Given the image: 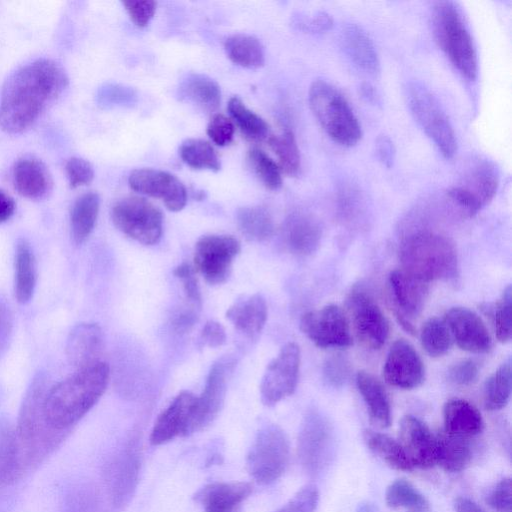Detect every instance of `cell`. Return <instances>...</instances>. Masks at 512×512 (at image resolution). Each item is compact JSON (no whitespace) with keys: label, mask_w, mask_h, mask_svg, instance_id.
Wrapping results in <instances>:
<instances>
[{"label":"cell","mask_w":512,"mask_h":512,"mask_svg":"<svg viewBox=\"0 0 512 512\" xmlns=\"http://www.w3.org/2000/svg\"><path fill=\"white\" fill-rule=\"evenodd\" d=\"M67 86V74L54 60L38 59L22 66L1 91L0 128L10 134L25 131Z\"/></svg>","instance_id":"cell-1"},{"label":"cell","mask_w":512,"mask_h":512,"mask_svg":"<svg viewBox=\"0 0 512 512\" xmlns=\"http://www.w3.org/2000/svg\"><path fill=\"white\" fill-rule=\"evenodd\" d=\"M109 375L107 363L99 361L47 390L43 411L49 425L60 432L70 430L101 398Z\"/></svg>","instance_id":"cell-2"},{"label":"cell","mask_w":512,"mask_h":512,"mask_svg":"<svg viewBox=\"0 0 512 512\" xmlns=\"http://www.w3.org/2000/svg\"><path fill=\"white\" fill-rule=\"evenodd\" d=\"M402 269L429 283L452 281L459 276L457 249L453 241L428 229L416 230L400 246Z\"/></svg>","instance_id":"cell-3"},{"label":"cell","mask_w":512,"mask_h":512,"mask_svg":"<svg viewBox=\"0 0 512 512\" xmlns=\"http://www.w3.org/2000/svg\"><path fill=\"white\" fill-rule=\"evenodd\" d=\"M431 19L439 47L463 77L474 80L478 73L477 53L459 6L453 1H438Z\"/></svg>","instance_id":"cell-4"},{"label":"cell","mask_w":512,"mask_h":512,"mask_svg":"<svg viewBox=\"0 0 512 512\" xmlns=\"http://www.w3.org/2000/svg\"><path fill=\"white\" fill-rule=\"evenodd\" d=\"M47 390L45 376L41 374L35 377L20 409L15 430L25 464L43 457L65 434L52 428L45 418L43 402Z\"/></svg>","instance_id":"cell-5"},{"label":"cell","mask_w":512,"mask_h":512,"mask_svg":"<svg viewBox=\"0 0 512 512\" xmlns=\"http://www.w3.org/2000/svg\"><path fill=\"white\" fill-rule=\"evenodd\" d=\"M311 111L326 134L343 146L362 137L361 125L346 98L325 80L314 81L308 93Z\"/></svg>","instance_id":"cell-6"},{"label":"cell","mask_w":512,"mask_h":512,"mask_svg":"<svg viewBox=\"0 0 512 512\" xmlns=\"http://www.w3.org/2000/svg\"><path fill=\"white\" fill-rule=\"evenodd\" d=\"M411 114L447 159L457 151L456 135L451 122L435 95L421 82L411 81L405 87Z\"/></svg>","instance_id":"cell-7"},{"label":"cell","mask_w":512,"mask_h":512,"mask_svg":"<svg viewBox=\"0 0 512 512\" xmlns=\"http://www.w3.org/2000/svg\"><path fill=\"white\" fill-rule=\"evenodd\" d=\"M499 171L487 159H479L469 167L457 185L445 192V200L463 217H472L495 196Z\"/></svg>","instance_id":"cell-8"},{"label":"cell","mask_w":512,"mask_h":512,"mask_svg":"<svg viewBox=\"0 0 512 512\" xmlns=\"http://www.w3.org/2000/svg\"><path fill=\"white\" fill-rule=\"evenodd\" d=\"M290 446L285 432L275 424L262 427L247 455V469L261 484H271L285 472Z\"/></svg>","instance_id":"cell-9"},{"label":"cell","mask_w":512,"mask_h":512,"mask_svg":"<svg viewBox=\"0 0 512 512\" xmlns=\"http://www.w3.org/2000/svg\"><path fill=\"white\" fill-rule=\"evenodd\" d=\"M111 218L118 230L143 245H154L161 239L163 214L145 198L120 199L112 207Z\"/></svg>","instance_id":"cell-10"},{"label":"cell","mask_w":512,"mask_h":512,"mask_svg":"<svg viewBox=\"0 0 512 512\" xmlns=\"http://www.w3.org/2000/svg\"><path fill=\"white\" fill-rule=\"evenodd\" d=\"M239 252L240 243L233 236H202L195 245L194 268L207 283L223 284L229 278L233 261Z\"/></svg>","instance_id":"cell-11"},{"label":"cell","mask_w":512,"mask_h":512,"mask_svg":"<svg viewBox=\"0 0 512 512\" xmlns=\"http://www.w3.org/2000/svg\"><path fill=\"white\" fill-rule=\"evenodd\" d=\"M300 361L299 346L289 342L267 365L260 383V397L264 405L274 406L294 393L299 379Z\"/></svg>","instance_id":"cell-12"},{"label":"cell","mask_w":512,"mask_h":512,"mask_svg":"<svg viewBox=\"0 0 512 512\" xmlns=\"http://www.w3.org/2000/svg\"><path fill=\"white\" fill-rule=\"evenodd\" d=\"M333 445V431L328 419L318 410L308 411L298 436V456L310 474L319 473L328 463Z\"/></svg>","instance_id":"cell-13"},{"label":"cell","mask_w":512,"mask_h":512,"mask_svg":"<svg viewBox=\"0 0 512 512\" xmlns=\"http://www.w3.org/2000/svg\"><path fill=\"white\" fill-rule=\"evenodd\" d=\"M300 329L319 348H346L353 343L349 321L335 304L303 314Z\"/></svg>","instance_id":"cell-14"},{"label":"cell","mask_w":512,"mask_h":512,"mask_svg":"<svg viewBox=\"0 0 512 512\" xmlns=\"http://www.w3.org/2000/svg\"><path fill=\"white\" fill-rule=\"evenodd\" d=\"M347 307L359 342L369 349H380L389 336V322L376 301L363 290H353Z\"/></svg>","instance_id":"cell-15"},{"label":"cell","mask_w":512,"mask_h":512,"mask_svg":"<svg viewBox=\"0 0 512 512\" xmlns=\"http://www.w3.org/2000/svg\"><path fill=\"white\" fill-rule=\"evenodd\" d=\"M232 366L233 362L225 358L212 365L203 391L196 396L185 436L206 428L218 416L224 404L227 381Z\"/></svg>","instance_id":"cell-16"},{"label":"cell","mask_w":512,"mask_h":512,"mask_svg":"<svg viewBox=\"0 0 512 512\" xmlns=\"http://www.w3.org/2000/svg\"><path fill=\"white\" fill-rule=\"evenodd\" d=\"M394 313L401 326L410 334L415 333L412 320L417 318L428 297L429 283L413 276L404 269L393 270L388 279Z\"/></svg>","instance_id":"cell-17"},{"label":"cell","mask_w":512,"mask_h":512,"mask_svg":"<svg viewBox=\"0 0 512 512\" xmlns=\"http://www.w3.org/2000/svg\"><path fill=\"white\" fill-rule=\"evenodd\" d=\"M129 186L137 193L160 199L170 211H180L187 203V190L173 174L141 168L131 172Z\"/></svg>","instance_id":"cell-18"},{"label":"cell","mask_w":512,"mask_h":512,"mask_svg":"<svg viewBox=\"0 0 512 512\" xmlns=\"http://www.w3.org/2000/svg\"><path fill=\"white\" fill-rule=\"evenodd\" d=\"M385 381L400 389H414L425 379V367L413 345L405 339L390 347L383 366Z\"/></svg>","instance_id":"cell-19"},{"label":"cell","mask_w":512,"mask_h":512,"mask_svg":"<svg viewBox=\"0 0 512 512\" xmlns=\"http://www.w3.org/2000/svg\"><path fill=\"white\" fill-rule=\"evenodd\" d=\"M453 341L464 351L486 353L492 338L482 318L466 307H452L444 317Z\"/></svg>","instance_id":"cell-20"},{"label":"cell","mask_w":512,"mask_h":512,"mask_svg":"<svg viewBox=\"0 0 512 512\" xmlns=\"http://www.w3.org/2000/svg\"><path fill=\"white\" fill-rule=\"evenodd\" d=\"M398 437L413 468L428 469L436 464V438L422 420L404 416L399 423Z\"/></svg>","instance_id":"cell-21"},{"label":"cell","mask_w":512,"mask_h":512,"mask_svg":"<svg viewBox=\"0 0 512 512\" xmlns=\"http://www.w3.org/2000/svg\"><path fill=\"white\" fill-rule=\"evenodd\" d=\"M140 453L136 442L129 441L114 456L107 470V482L116 505L127 503L138 482Z\"/></svg>","instance_id":"cell-22"},{"label":"cell","mask_w":512,"mask_h":512,"mask_svg":"<svg viewBox=\"0 0 512 512\" xmlns=\"http://www.w3.org/2000/svg\"><path fill=\"white\" fill-rule=\"evenodd\" d=\"M195 400L193 393L180 392L156 419L150 434V443L158 446L179 435L185 436Z\"/></svg>","instance_id":"cell-23"},{"label":"cell","mask_w":512,"mask_h":512,"mask_svg":"<svg viewBox=\"0 0 512 512\" xmlns=\"http://www.w3.org/2000/svg\"><path fill=\"white\" fill-rule=\"evenodd\" d=\"M322 228L319 220L310 213L295 211L284 221L282 238L286 248L298 256L315 252L320 244Z\"/></svg>","instance_id":"cell-24"},{"label":"cell","mask_w":512,"mask_h":512,"mask_svg":"<svg viewBox=\"0 0 512 512\" xmlns=\"http://www.w3.org/2000/svg\"><path fill=\"white\" fill-rule=\"evenodd\" d=\"M103 343V333L97 324H78L67 340L66 354L69 363L80 370L101 361L99 357Z\"/></svg>","instance_id":"cell-25"},{"label":"cell","mask_w":512,"mask_h":512,"mask_svg":"<svg viewBox=\"0 0 512 512\" xmlns=\"http://www.w3.org/2000/svg\"><path fill=\"white\" fill-rule=\"evenodd\" d=\"M251 492L247 482H214L201 488L194 498L205 512H240Z\"/></svg>","instance_id":"cell-26"},{"label":"cell","mask_w":512,"mask_h":512,"mask_svg":"<svg viewBox=\"0 0 512 512\" xmlns=\"http://www.w3.org/2000/svg\"><path fill=\"white\" fill-rule=\"evenodd\" d=\"M340 42L348 59L360 70L370 75L380 71V61L375 45L367 32L358 24L343 26Z\"/></svg>","instance_id":"cell-27"},{"label":"cell","mask_w":512,"mask_h":512,"mask_svg":"<svg viewBox=\"0 0 512 512\" xmlns=\"http://www.w3.org/2000/svg\"><path fill=\"white\" fill-rule=\"evenodd\" d=\"M267 304L263 296L253 294L237 299L226 311L227 319L246 337L255 338L267 321Z\"/></svg>","instance_id":"cell-28"},{"label":"cell","mask_w":512,"mask_h":512,"mask_svg":"<svg viewBox=\"0 0 512 512\" xmlns=\"http://www.w3.org/2000/svg\"><path fill=\"white\" fill-rule=\"evenodd\" d=\"M13 184L17 192L29 199H41L52 188V177L45 164L34 158L17 161L12 171Z\"/></svg>","instance_id":"cell-29"},{"label":"cell","mask_w":512,"mask_h":512,"mask_svg":"<svg viewBox=\"0 0 512 512\" xmlns=\"http://www.w3.org/2000/svg\"><path fill=\"white\" fill-rule=\"evenodd\" d=\"M443 422L444 432L468 439L480 434L484 428L479 410L460 398L450 399L444 404Z\"/></svg>","instance_id":"cell-30"},{"label":"cell","mask_w":512,"mask_h":512,"mask_svg":"<svg viewBox=\"0 0 512 512\" xmlns=\"http://www.w3.org/2000/svg\"><path fill=\"white\" fill-rule=\"evenodd\" d=\"M356 385L367 407L371 423L379 428H387L391 424V405L383 384L374 375L359 371Z\"/></svg>","instance_id":"cell-31"},{"label":"cell","mask_w":512,"mask_h":512,"mask_svg":"<svg viewBox=\"0 0 512 512\" xmlns=\"http://www.w3.org/2000/svg\"><path fill=\"white\" fill-rule=\"evenodd\" d=\"M436 464L444 471L456 473L464 470L472 458L468 438L448 434L444 431L435 435Z\"/></svg>","instance_id":"cell-32"},{"label":"cell","mask_w":512,"mask_h":512,"mask_svg":"<svg viewBox=\"0 0 512 512\" xmlns=\"http://www.w3.org/2000/svg\"><path fill=\"white\" fill-rule=\"evenodd\" d=\"M24 465L16 430L8 423L0 422V487L14 482Z\"/></svg>","instance_id":"cell-33"},{"label":"cell","mask_w":512,"mask_h":512,"mask_svg":"<svg viewBox=\"0 0 512 512\" xmlns=\"http://www.w3.org/2000/svg\"><path fill=\"white\" fill-rule=\"evenodd\" d=\"M179 95L206 112L215 111L221 102L219 85L203 74H190L181 83Z\"/></svg>","instance_id":"cell-34"},{"label":"cell","mask_w":512,"mask_h":512,"mask_svg":"<svg viewBox=\"0 0 512 512\" xmlns=\"http://www.w3.org/2000/svg\"><path fill=\"white\" fill-rule=\"evenodd\" d=\"M100 199L97 193L87 192L73 204L70 214L71 236L76 244L85 242L92 233L98 213Z\"/></svg>","instance_id":"cell-35"},{"label":"cell","mask_w":512,"mask_h":512,"mask_svg":"<svg viewBox=\"0 0 512 512\" xmlns=\"http://www.w3.org/2000/svg\"><path fill=\"white\" fill-rule=\"evenodd\" d=\"M363 439L368 449L389 467L405 472L414 469L400 443L392 437L367 429Z\"/></svg>","instance_id":"cell-36"},{"label":"cell","mask_w":512,"mask_h":512,"mask_svg":"<svg viewBox=\"0 0 512 512\" xmlns=\"http://www.w3.org/2000/svg\"><path fill=\"white\" fill-rule=\"evenodd\" d=\"M36 285V266L33 252L25 240L17 243L15 252V297L19 303H27Z\"/></svg>","instance_id":"cell-37"},{"label":"cell","mask_w":512,"mask_h":512,"mask_svg":"<svg viewBox=\"0 0 512 512\" xmlns=\"http://www.w3.org/2000/svg\"><path fill=\"white\" fill-rule=\"evenodd\" d=\"M236 222L240 232L251 241H265L274 233L273 218L262 206L241 207L236 213Z\"/></svg>","instance_id":"cell-38"},{"label":"cell","mask_w":512,"mask_h":512,"mask_svg":"<svg viewBox=\"0 0 512 512\" xmlns=\"http://www.w3.org/2000/svg\"><path fill=\"white\" fill-rule=\"evenodd\" d=\"M224 48L228 58L239 66L253 69L264 64V48L254 36L247 34L232 35L226 39Z\"/></svg>","instance_id":"cell-39"},{"label":"cell","mask_w":512,"mask_h":512,"mask_svg":"<svg viewBox=\"0 0 512 512\" xmlns=\"http://www.w3.org/2000/svg\"><path fill=\"white\" fill-rule=\"evenodd\" d=\"M228 111L241 133L250 141L259 142L269 134L268 123L234 96L228 102Z\"/></svg>","instance_id":"cell-40"},{"label":"cell","mask_w":512,"mask_h":512,"mask_svg":"<svg viewBox=\"0 0 512 512\" xmlns=\"http://www.w3.org/2000/svg\"><path fill=\"white\" fill-rule=\"evenodd\" d=\"M511 395V361L501 364L486 380L483 392L484 407L489 411L505 407Z\"/></svg>","instance_id":"cell-41"},{"label":"cell","mask_w":512,"mask_h":512,"mask_svg":"<svg viewBox=\"0 0 512 512\" xmlns=\"http://www.w3.org/2000/svg\"><path fill=\"white\" fill-rule=\"evenodd\" d=\"M385 502L392 509L405 508L413 512H427L429 502L425 496L406 479H396L387 487Z\"/></svg>","instance_id":"cell-42"},{"label":"cell","mask_w":512,"mask_h":512,"mask_svg":"<svg viewBox=\"0 0 512 512\" xmlns=\"http://www.w3.org/2000/svg\"><path fill=\"white\" fill-rule=\"evenodd\" d=\"M179 155L189 167L197 170H210L217 172L221 162L212 145L202 139H187L180 148Z\"/></svg>","instance_id":"cell-43"},{"label":"cell","mask_w":512,"mask_h":512,"mask_svg":"<svg viewBox=\"0 0 512 512\" xmlns=\"http://www.w3.org/2000/svg\"><path fill=\"white\" fill-rule=\"evenodd\" d=\"M268 142L277 156L280 170L290 176L297 175L301 167V157L294 133L285 129L278 135L270 136Z\"/></svg>","instance_id":"cell-44"},{"label":"cell","mask_w":512,"mask_h":512,"mask_svg":"<svg viewBox=\"0 0 512 512\" xmlns=\"http://www.w3.org/2000/svg\"><path fill=\"white\" fill-rule=\"evenodd\" d=\"M420 342L431 357L446 354L452 346L453 339L444 319L429 318L421 327Z\"/></svg>","instance_id":"cell-45"},{"label":"cell","mask_w":512,"mask_h":512,"mask_svg":"<svg viewBox=\"0 0 512 512\" xmlns=\"http://www.w3.org/2000/svg\"><path fill=\"white\" fill-rule=\"evenodd\" d=\"M492 323L494 333L501 343L511 339L512 331V288L508 285L500 299L485 308Z\"/></svg>","instance_id":"cell-46"},{"label":"cell","mask_w":512,"mask_h":512,"mask_svg":"<svg viewBox=\"0 0 512 512\" xmlns=\"http://www.w3.org/2000/svg\"><path fill=\"white\" fill-rule=\"evenodd\" d=\"M247 161L253 173L267 189L275 191L282 186L281 170L278 164L263 150L250 149Z\"/></svg>","instance_id":"cell-47"},{"label":"cell","mask_w":512,"mask_h":512,"mask_svg":"<svg viewBox=\"0 0 512 512\" xmlns=\"http://www.w3.org/2000/svg\"><path fill=\"white\" fill-rule=\"evenodd\" d=\"M96 100L102 108L131 107L137 101V94L130 87L108 83L98 89Z\"/></svg>","instance_id":"cell-48"},{"label":"cell","mask_w":512,"mask_h":512,"mask_svg":"<svg viewBox=\"0 0 512 512\" xmlns=\"http://www.w3.org/2000/svg\"><path fill=\"white\" fill-rule=\"evenodd\" d=\"M173 274L181 281L187 301L195 308L200 307L201 292L193 267L187 262H182L174 268Z\"/></svg>","instance_id":"cell-49"},{"label":"cell","mask_w":512,"mask_h":512,"mask_svg":"<svg viewBox=\"0 0 512 512\" xmlns=\"http://www.w3.org/2000/svg\"><path fill=\"white\" fill-rule=\"evenodd\" d=\"M319 494L314 485L301 488L286 504L274 512H315Z\"/></svg>","instance_id":"cell-50"},{"label":"cell","mask_w":512,"mask_h":512,"mask_svg":"<svg viewBox=\"0 0 512 512\" xmlns=\"http://www.w3.org/2000/svg\"><path fill=\"white\" fill-rule=\"evenodd\" d=\"M234 132L235 126L232 120L221 113L213 115L207 126V135L218 146L230 144Z\"/></svg>","instance_id":"cell-51"},{"label":"cell","mask_w":512,"mask_h":512,"mask_svg":"<svg viewBox=\"0 0 512 512\" xmlns=\"http://www.w3.org/2000/svg\"><path fill=\"white\" fill-rule=\"evenodd\" d=\"M65 172L72 188L87 185L94 178L92 165L79 157H72L66 162Z\"/></svg>","instance_id":"cell-52"},{"label":"cell","mask_w":512,"mask_h":512,"mask_svg":"<svg viewBox=\"0 0 512 512\" xmlns=\"http://www.w3.org/2000/svg\"><path fill=\"white\" fill-rule=\"evenodd\" d=\"M325 380L334 387L342 386L349 377L350 364L348 360L341 356H332L326 360L323 368Z\"/></svg>","instance_id":"cell-53"},{"label":"cell","mask_w":512,"mask_h":512,"mask_svg":"<svg viewBox=\"0 0 512 512\" xmlns=\"http://www.w3.org/2000/svg\"><path fill=\"white\" fill-rule=\"evenodd\" d=\"M511 478L501 479L490 491L487 503L496 512H511L512 492Z\"/></svg>","instance_id":"cell-54"},{"label":"cell","mask_w":512,"mask_h":512,"mask_svg":"<svg viewBox=\"0 0 512 512\" xmlns=\"http://www.w3.org/2000/svg\"><path fill=\"white\" fill-rule=\"evenodd\" d=\"M123 5L138 27L147 26L156 11V2L153 0H126Z\"/></svg>","instance_id":"cell-55"},{"label":"cell","mask_w":512,"mask_h":512,"mask_svg":"<svg viewBox=\"0 0 512 512\" xmlns=\"http://www.w3.org/2000/svg\"><path fill=\"white\" fill-rule=\"evenodd\" d=\"M478 374V364L474 360L465 359L457 362L449 369L448 378L456 385L466 386L475 382Z\"/></svg>","instance_id":"cell-56"},{"label":"cell","mask_w":512,"mask_h":512,"mask_svg":"<svg viewBox=\"0 0 512 512\" xmlns=\"http://www.w3.org/2000/svg\"><path fill=\"white\" fill-rule=\"evenodd\" d=\"M200 342L211 348L222 346L226 342L224 327L217 321L206 322L200 332Z\"/></svg>","instance_id":"cell-57"},{"label":"cell","mask_w":512,"mask_h":512,"mask_svg":"<svg viewBox=\"0 0 512 512\" xmlns=\"http://www.w3.org/2000/svg\"><path fill=\"white\" fill-rule=\"evenodd\" d=\"M298 24L303 30L312 33H323L332 28L333 18L326 12L318 11L310 17H300Z\"/></svg>","instance_id":"cell-58"},{"label":"cell","mask_w":512,"mask_h":512,"mask_svg":"<svg viewBox=\"0 0 512 512\" xmlns=\"http://www.w3.org/2000/svg\"><path fill=\"white\" fill-rule=\"evenodd\" d=\"M375 152L378 160L387 168L393 165L395 159V147L391 138L387 135H379L375 141Z\"/></svg>","instance_id":"cell-59"},{"label":"cell","mask_w":512,"mask_h":512,"mask_svg":"<svg viewBox=\"0 0 512 512\" xmlns=\"http://www.w3.org/2000/svg\"><path fill=\"white\" fill-rule=\"evenodd\" d=\"M13 318L9 307L0 301V355L5 351L11 338Z\"/></svg>","instance_id":"cell-60"},{"label":"cell","mask_w":512,"mask_h":512,"mask_svg":"<svg viewBox=\"0 0 512 512\" xmlns=\"http://www.w3.org/2000/svg\"><path fill=\"white\" fill-rule=\"evenodd\" d=\"M15 211V202L13 198L0 190V223L11 218Z\"/></svg>","instance_id":"cell-61"},{"label":"cell","mask_w":512,"mask_h":512,"mask_svg":"<svg viewBox=\"0 0 512 512\" xmlns=\"http://www.w3.org/2000/svg\"><path fill=\"white\" fill-rule=\"evenodd\" d=\"M455 512H485L476 502L467 497H458L454 502Z\"/></svg>","instance_id":"cell-62"},{"label":"cell","mask_w":512,"mask_h":512,"mask_svg":"<svg viewBox=\"0 0 512 512\" xmlns=\"http://www.w3.org/2000/svg\"><path fill=\"white\" fill-rule=\"evenodd\" d=\"M360 93H361L362 97L370 103L377 104L380 101L377 91L369 83L364 82L360 85Z\"/></svg>","instance_id":"cell-63"},{"label":"cell","mask_w":512,"mask_h":512,"mask_svg":"<svg viewBox=\"0 0 512 512\" xmlns=\"http://www.w3.org/2000/svg\"><path fill=\"white\" fill-rule=\"evenodd\" d=\"M357 512H378V511L373 504H371L369 502H364L358 506Z\"/></svg>","instance_id":"cell-64"}]
</instances>
